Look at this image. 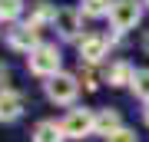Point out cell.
Returning a JSON list of instances; mask_svg holds the SVG:
<instances>
[{"label":"cell","instance_id":"21","mask_svg":"<svg viewBox=\"0 0 149 142\" xmlns=\"http://www.w3.org/2000/svg\"><path fill=\"white\" fill-rule=\"evenodd\" d=\"M143 3H146V7H149V0H143Z\"/></svg>","mask_w":149,"mask_h":142},{"label":"cell","instance_id":"3","mask_svg":"<svg viewBox=\"0 0 149 142\" xmlns=\"http://www.w3.org/2000/svg\"><path fill=\"white\" fill-rule=\"evenodd\" d=\"M43 93H47V99L56 103V106H73V99L80 96V76H73V73H56L53 79L43 83Z\"/></svg>","mask_w":149,"mask_h":142},{"label":"cell","instance_id":"9","mask_svg":"<svg viewBox=\"0 0 149 142\" xmlns=\"http://www.w3.org/2000/svg\"><path fill=\"white\" fill-rule=\"evenodd\" d=\"M56 10H60V7H53L50 0H37V3H33V10H30V17H27V23L33 26V30L53 26V17H56Z\"/></svg>","mask_w":149,"mask_h":142},{"label":"cell","instance_id":"19","mask_svg":"<svg viewBox=\"0 0 149 142\" xmlns=\"http://www.w3.org/2000/svg\"><path fill=\"white\" fill-rule=\"evenodd\" d=\"M143 119H146V126H149V99L143 103Z\"/></svg>","mask_w":149,"mask_h":142},{"label":"cell","instance_id":"18","mask_svg":"<svg viewBox=\"0 0 149 142\" xmlns=\"http://www.w3.org/2000/svg\"><path fill=\"white\" fill-rule=\"evenodd\" d=\"M7 79H10V69H7L3 63H0V83H7Z\"/></svg>","mask_w":149,"mask_h":142},{"label":"cell","instance_id":"17","mask_svg":"<svg viewBox=\"0 0 149 142\" xmlns=\"http://www.w3.org/2000/svg\"><path fill=\"white\" fill-rule=\"evenodd\" d=\"M80 79H83V86H86V89H100V83H96V73H93V66H86L83 69V73H80Z\"/></svg>","mask_w":149,"mask_h":142},{"label":"cell","instance_id":"5","mask_svg":"<svg viewBox=\"0 0 149 142\" xmlns=\"http://www.w3.org/2000/svg\"><path fill=\"white\" fill-rule=\"evenodd\" d=\"M7 46L30 56V53L40 46V30H33L30 23H17L13 30H7Z\"/></svg>","mask_w":149,"mask_h":142},{"label":"cell","instance_id":"13","mask_svg":"<svg viewBox=\"0 0 149 142\" xmlns=\"http://www.w3.org/2000/svg\"><path fill=\"white\" fill-rule=\"evenodd\" d=\"M109 7H113V0H80L76 10L90 20H100V17H109Z\"/></svg>","mask_w":149,"mask_h":142},{"label":"cell","instance_id":"12","mask_svg":"<svg viewBox=\"0 0 149 142\" xmlns=\"http://www.w3.org/2000/svg\"><path fill=\"white\" fill-rule=\"evenodd\" d=\"M63 126L56 119H40L33 126V142H63Z\"/></svg>","mask_w":149,"mask_h":142},{"label":"cell","instance_id":"2","mask_svg":"<svg viewBox=\"0 0 149 142\" xmlns=\"http://www.w3.org/2000/svg\"><path fill=\"white\" fill-rule=\"evenodd\" d=\"M139 20H143V0H113V7H109V26L116 33L136 30Z\"/></svg>","mask_w":149,"mask_h":142},{"label":"cell","instance_id":"10","mask_svg":"<svg viewBox=\"0 0 149 142\" xmlns=\"http://www.w3.org/2000/svg\"><path fill=\"white\" fill-rule=\"evenodd\" d=\"M116 129H123V119H119V109H100L96 112V119H93V132L96 136H113Z\"/></svg>","mask_w":149,"mask_h":142},{"label":"cell","instance_id":"20","mask_svg":"<svg viewBox=\"0 0 149 142\" xmlns=\"http://www.w3.org/2000/svg\"><path fill=\"white\" fill-rule=\"evenodd\" d=\"M146 50H149V37H146Z\"/></svg>","mask_w":149,"mask_h":142},{"label":"cell","instance_id":"7","mask_svg":"<svg viewBox=\"0 0 149 142\" xmlns=\"http://www.w3.org/2000/svg\"><path fill=\"white\" fill-rule=\"evenodd\" d=\"M80 26H83V13L76 10V7H60V10H56L53 30L63 40H76V37H80Z\"/></svg>","mask_w":149,"mask_h":142},{"label":"cell","instance_id":"8","mask_svg":"<svg viewBox=\"0 0 149 142\" xmlns=\"http://www.w3.org/2000/svg\"><path fill=\"white\" fill-rule=\"evenodd\" d=\"M27 109L23 103V93L10 89V86H0V122H17Z\"/></svg>","mask_w":149,"mask_h":142},{"label":"cell","instance_id":"14","mask_svg":"<svg viewBox=\"0 0 149 142\" xmlns=\"http://www.w3.org/2000/svg\"><path fill=\"white\" fill-rule=\"evenodd\" d=\"M129 89H133V96H139V99H149V66L143 69H136V76H133V83H129Z\"/></svg>","mask_w":149,"mask_h":142},{"label":"cell","instance_id":"1","mask_svg":"<svg viewBox=\"0 0 149 142\" xmlns=\"http://www.w3.org/2000/svg\"><path fill=\"white\" fill-rule=\"evenodd\" d=\"M60 66H63V53H60L56 43H40L27 56V69L33 76H43V79H53L56 73H63Z\"/></svg>","mask_w":149,"mask_h":142},{"label":"cell","instance_id":"6","mask_svg":"<svg viewBox=\"0 0 149 142\" xmlns=\"http://www.w3.org/2000/svg\"><path fill=\"white\" fill-rule=\"evenodd\" d=\"M106 53H109V37H103V33H90V37L80 40V63H86V66L103 63Z\"/></svg>","mask_w":149,"mask_h":142},{"label":"cell","instance_id":"16","mask_svg":"<svg viewBox=\"0 0 149 142\" xmlns=\"http://www.w3.org/2000/svg\"><path fill=\"white\" fill-rule=\"evenodd\" d=\"M106 142H139V136H136V129H126V126H123V129L113 132Z\"/></svg>","mask_w":149,"mask_h":142},{"label":"cell","instance_id":"4","mask_svg":"<svg viewBox=\"0 0 149 142\" xmlns=\"http://www.w3.org/2000/svg\"><path fill=\"white\" fill-rule=\"evenodd\" d=\"M93 119H96V112H90L86 106H73V109L63 116V136L66 139H86L93 132Z\"/></svg>","mask_w":149,"mask_h":142},{"label":"cell","instance_id":"15","mask_svg":"<svg viewBox=\"0 0 149 142\" xmlns=\"http://www.w3.org/2000/svg\"><path fill=\"white\" fill-rule=\"evenodd\" d=\"M23 13V0H0V23H13Z\"/></svg>","mask_w":149,"mask_h":142},{"label":"cell","instance_id":"11","mask_svg":"<svg viewBox=\"0 0 149 142\" xmlns=\"http://www.w3.org/2000/svg\"><path fill=\"white\" fill-rule=\"evenodd\" d=\"M133 76H136V69H133L129 60H116V63L106 69V83L116 86V89H119V86H129V83H133Z\"/></svg>","mask_w":149,"mask_h":142}]
</instances>
